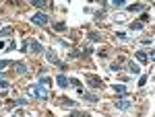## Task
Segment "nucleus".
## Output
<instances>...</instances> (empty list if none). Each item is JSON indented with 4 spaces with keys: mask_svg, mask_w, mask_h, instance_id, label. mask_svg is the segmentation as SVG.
<instances>
[{
    "mask_svg": "<svg viewBox=\"0 0 155 117\" xmlns=\"http://www.w3.org/2000/svg\"><path fill=\"white\" fill-rule=\"evenodd\" d=\"M39 84H41V86H50V84H52V78H50V76H41V78H39Z\"/></svg>",
    "mask_w": 155,
    "mask_h": 117,
    "instance_id": "15",
    "label": "nucleus"
},
{
    "mask_svg": "<svg viewBox=\"0 0 155 117\" xmlns=\"http://www.w3.org/2000/svg\"><path fill=\"white\" fill-rule=\"evenodd\" d=\"M29 94L33 97V99H39V101H46L50 94H48V91H46V86H41L39 82L37 84H31L29 86Z\"/></svg>",
    "mask_w": 155,
    "mask_h": 117,
    "instance_id": "1",
    "label": "nucleus"
},
{
    "mask_svg": "<svg viewBox=\"0 0 155 117\" xmlns=\"http://www.w3.org/2000/svg\"><path fill=\"white\" fill-rule=\"evenodd\" d=\"M137 60L139 62H147V54L145 51H137Z\"/></svg>",
    "mask_w": 155,
    "mask_h": 117,
    "instance_id": "23",
    "label": "nucleus"
},
{
    "mask_svg": "<svg viewBox=\"0 0 155 117\" xmlns=\"http://www.w3.org/2000/svg\"><path fill=\"white\" fill-rule=\"evenodd\" d=\"M56 82H58L60 88H66V86H68V78H66L64 74H58V76H56Z\"/></svg>",
    "mask_w": 155,
    "mask_h": 117,
    "instance_id": "8",
    "label": "nucleus"
},
{
    "mask_svg": "<svg viewBox=\"0 0 155 117\" xmlns=\"http://www.w3.org/2000/svg\"><path fill=\"white\" fill-rule=\"evenodd\" d=\"M31 23H33V25H39V27H46V25L50 23V19H48V14H46V12H33Z\"/></svg>",
    "mask_w": 155,
    "mask_h": 117,
    "instance_id": "2",
    "label": "nucleus"
},
{
    "mask_svg": "<svg viewBox=\"0 0 155 117\" xmlns=\"http://www.w3.org/2000/svg\"><path fill=\"white\" fill-rule=\"evenodd\" d=\"M124 2H126V0H110V6H114V8H120V6H124Z\"/></svg>",
    "mask_w": 155,
    "mask_h": 117,
    "instance_id": "16",
    "label": "nucleus"
},
{
    "mask_svg": "<svg viewBox=\"0 0 155 117\" xmlns=\"http://www.w3.org/2000/svg\"><path fill=\"white\" fill-rule=\"evenodd\" d=\"M46 60H48L50 64H56V66H58V62H60V60L56 58V54H54L52 49H48V51H46Z\"/></svg>",
    "mask_w": 155,
    "mask_h": 117,
    "instance_id": "9",
    "label": "nucleus"
},
{
    "mask_svg": "<svg viewBox=\"0 0 155 117\" xmlns=\"http://www.w3.org/2000/svg\"><path fill=\"white\" fill-rule=\"evenodd\" d=\"M77 93L81 94L85 101H89V103H95V101H97V97H95V94H93V93H87L85 88H77Z\"/></svg>",
    "mask_w": 155,
    "mask_h": 117,
    "instance_id": "4",
    "label": "nucleus"
},
{
    "mask_svg": "<svg viewBox=\"0 0 155 117\" xmlns=\"http://www.w3.org/2000/svg\"><path fill=\"white\" fill-rule=\"evenodd\" d=\"M54 29L56 31H64L66 29V23H54Z\"/></svg>",
    "mask_w": 155,
    "mask_h": 117,
    "instance_id": "25",
    "label": "nucleus"
},
{
    "mask_svg": "<svg viewBox=\"0 0 155 117\" xmlns=\"http://www.w3.org/2000/svg\"><path fill=\"white\" fill-rule=\"evenodd\" d=\"M126 11L128 12H141V11H145V4H130V6H126Z\"/></svg>",
    "mask_w": 155,
    "mask_h": 117,
    "instance_id": "12",
    "label": "nucleus"
},
{
    "mask_svg": "<svg viewBox=\"0 0 155 117\" xmlns=\"http://www.w3.org/2000/svg\"><path fill=\"white\" fill-rule=\"evenodd\" d=\"M126 68H128V72H130V74H134V76H137V74H141V68H139V64H137V62H126Z\"/></svg>",
    "mask_w": 155,
    "mask_h": 117,
    "instance_id": "7",
    "label": "nucleus"
},
{
    "mask_svg": "<svg viewBox=\"0 0 155 117\" xmlns=\"http://www.w3.org/2000/svg\"><path fill=\"white\" fill-rule=\"evenodd\" d=\"M85 80L89 82V86H93V88H97V86H101V80H99L97 76H93V74H87V76H85Z\"/></svg>",
    "mask_w": 155,
    "mask_h": 117,
    "instance_id": "6",
    "label": "nucleus"
},
{
    "mask_svg": "<svg viewBox=\"0 0 155 117\" xmlns=\"http://www.w3.org/2000/svg\"><path fill=\"white\" fill-rule=\"evenodd\" d=\"M145 84H147V76H141L139 78V86H145Z\"/></svg>",
    "mask_w": 155,
    "mask_h": 117,
    "instance_id": "29",
    "label": "nucleus"
},
{
    "mask_svg": "<svg viewBox=\"0 0 155 117\" xmlns=\"http://www.w3.org/2000/svg\"><path fill=\"white\" fill-rule=\"evenodd\" d=\"M15 47H17V43H15V41H11V43H8V45H6V49H8V51H12V49H15Z\"/></svg>",
    "mask_w": 155,
    "mask_h": 117,
    "instance_id": "31",
    "label": "nucleus"
},
{
    "mask_svg": "<svg viewBox=\"0 0 155 117\" xmlns=\"http://www.w3.org/2000/svg\"><path fill=\"white\" fill-rule=\"evenodd\" d=\"M12 33V27H4L2 31H0V37H8Z\"/></svg>",
    "mask_w": 155,
    "mask_h": 117,
    "instance_id": "19",
    "label": "nucleus"
},
{
    "mask_svg": "<svg viewBox=\"0 0 155 117\" xmlns=\"http://www.w3.org/2000/svg\"><path fill=\"white\" fill-rule=\"evenodd\" d=\"M58 101H60V105H62V107H71V109H72L74 105H77L74 101H71V99H66V97H62V99H58Z\"/></svg>",
    "mask_w": 155,
    "mask_h": 117,
    "instance_id": "13",
    "label": "nucleus"
},
{
    "mask_svg": "<svg viewBox=\"0 0 155 117\" xmlns=\"http://www.w3.org/2000/svg\"><path fill=\"white\" fill-rule=\"evenodd\" d=\"M15 62H11V60H0V70H6V66H12Z\"/></svg>",
    "mask_w": 155,
    "mask_h": 117,
    "instance_id": "17",
    "label": "nucleus"
},
{
    "mask_svg": "<svg viewBox=\"0 0 155 117\" xmlns=\"http://www.w3.org/2000/svg\"><path fill=\"white\" fill-rule=\"evenodd\" d=\"M99 33H89V39H91V41H99Z\"/></svg>",
    "mask_w": 155,
    "mask_h": 117,
    "instance_id": "27",
    "label": "nucleus"
},
{
    "mask_svg": "<svg viewBox=\"0 0 155 117\" xmlns=\"http://www.w3.org/2000/svg\"><path fill=\"white\" fill-rule=\"evenodd\" d=\"M139 29H143V25L139 23V21H134V23H130V31H139Z\"/></svg>",
    "mask_w": 155,
    "mask_h": 117,
    "instance_id": "21",
    "label": "nucleus"
},
{
    "mask_svg": "<svg viewBox=\"0 0 155 117\" xmlns=\"http://www.w3.org/2000/svg\"><path fill=\"white\" fill-rule=\"evenodd\" d=\"M149 21H151V17H149L147 12H143V14H141V21H139V23H141V25H145V23H149Z\"/></svg>",
    "mask_w": 155,
    "mask_h": 117,
    "instance_id": "20",
    "label": "nucleus"
},
{
    "mask_svg": "<svg viewBox=\"0 0 155 117\" xmlns=\"http://www.w3.org/2000/svg\"><path fill=\"white\" fill-rule=\"evenodd\" d=\"M12 66H15V70H17V74H25V72H27V66H25L23 62H15Z\"/></svg>",
    "mask_w": 155,
    "mask_h": 117,
    "instance_id": "11",
    "label": "nucleus"
},
{
    "mask_svg": "<svg viewBox=\"0 0 155 117\" xmlns=\"http://www.w3.org/2000/svg\"><path fill=\"white\" fill-rule=\"evenodd\" d=\"M68 84H71V86H74V88H83V86H81V82L77 80V78H71V80H68Z\"/></svg>",
    "mask_w": 155,
    "mask_h": 117,
    "instance_id": "22",
    "label": "nucleus"
},
{
    "mask_svg": "<svg viewBox=\"0 0 155 117\" xmlns=\"http://www.w3.org/2000/svg\"><path fill=\"white\" fill-rule=\"evenodd\" d=\"M33 6H37L39 11H46V8H50V2H46V0H33Z\"/></svg>",
    "mask_w": 155,
    "mask_h": 117,
    "instance_id": "10",
    "label": "nucleus"
},
{
    "mask_svg": "<svg viewBox=\"0 0 155 117\" xmlns=\"http://www.w3.org/2000/svg\"><path fill=\"white\" fill-rule=\"evenodd\" d=\"M114 91L118 94H126V86L124 84H114Z\"/></svg>",
    "mask_w": 155,
    "mask_h": 117,
    "instance_id": "14",
    "label": "nucleus"
},
{
    "mask_svg": "<svg viewBox=\"0 0 155 117\" xmlns=\"http://www.w3.org/2000/svg\"><path fill=\"white\" fill-rule=\"evenodd\" d=\"M15 105H27V101H25V99H17V101H15Z\"/></svg>",
    "mask_w": 155,
    "mask_h": 117,
    "instance_id": "32",
    "label": "nucleus"
},
{
    "mask_svg": "<svg viewBox=\"0 0 155 117\" xmlns=\"http://www.w3.org/2000/svg\"><path fill=\"white\" fill-rule=\"evenodd\" d=\"M8 86H11V82H8V80H0V88H2V91H6Z\"/></svg>",
    "mask_w": 155,
    "mask_h": 117,
    "instance_id": "26",
    "label": "nucleus"
},
{
    "mask_svg": "<svg viewBox=\"0 0 155 117\" xmlns=\"http://www.w3.org/2000/svg\"><path fill=\"white\" fill-rule=\"evenodd\" d=\"M79 56H83V54H81V51H77V49H72L71 54H66V58H68V60H74V58H79Z\"/></svg>",
    "mask_w": 155,
    "mask_h": 117,
    "instance_id": "18",
    "label": "nucleus"
},
{
    "mask_svg": "<svg viewBox=\"0 0 155 117\" xmlns=\"http://www.w3.org/2000/svg\"><path fill=\"white\" fill-rule=\"evenodd\" d=\"M116 37H118V39H128V35H126L124 31H118V33H116Z\"/></svg>",
    "mask_w": 155,
    "mask_h": 117,
    "instance_id": "28",
    "label": "nucleus"
},
{
    "mask_svg": "<svg viewBox=\"0 0 155 117\" xmlns=\"http://www.w3.org/2000/svg\"><path fill=\"white\" fill-rule=\"evenodd\" d=\"M71 117H89V113H85V111H83V113H81V111H72Z\"/></svg>",
    "mask_w": 155,
    "mask_h": 117,
    "instance_id": "24",
    "label": "nucleus"
},
{
    "mask_svg": "<svg viewBox=\"0 0 155 117\" xmlns=\"http://www.w3.org/2000/svg\"><path fill=\"white\" fill-rule=\"evenodd\" d=\"M110 70H112V72H118L120 70V64H112V66H110Z\"/></svg>",
    "mask_w": 155,
    "mask_h": 117,
    "instance_id": "30",
    "label": "nucleus"
},
{
    "mask_svg": "<svg viewBox=\"0 0 155 117\" xmlns=\"http://www.w3.org/2000/svg\"><path fill=\"white\" fill-rule=\"evenodd\" d=\"M27 45H29V49H31L33 54H41V51H44L41 43H39V41H35V39H27Z\"/></svg>",
    "mask_w": 155,
    "mask_h": 117,
    "instance_id": "3",
    "label": "nucleus"
},
{
    "mask_svg": "<svg viewBox=\"0 0 155 117\" xmlns=\"http://www.w3.org/2000/svg\"><path fill=\"white\" fill-rule=\"evenodd\" d=\"M114 105H116V109H120V111H126V109L132 105V101H126V99H116V101H114Z\"/></svg>",
    "mask_w": 155,
    "mask_h": 117,
    "instance_id": "5",
    "label": "nucleus"
}]
</instances>
